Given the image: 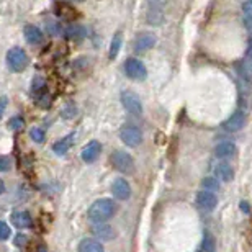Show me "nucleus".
I'll return each instance as SVG.
<instances>
[{"label": "nucleus", "instance_id": "obj_8", "mask_svg": "<svg viewBox=\"0 0 252 252\" xmlns=\"http://www.w3.org/2000/svg\"><path fill=\"white\" fill-rule=\"evenodd\" d=\"M90 231H92L94 238L102 241V243H103V241H112L115 236H117L115 229L107 223H94L92 228H90Z\"/></svg>", "mask_w": 252, "mask_h": 252}, {"label": "nucleus", "instance_id": "obj_11", "mask_svg": "<svg viewBox=\"0 0 252 252\" xmlns=\"http://www.w3.org/2000/svg\"><path fill=\"white\" fill-rule=\"evenodd\" d=\"M100 153H102V144L98 143V141H90L87 146H84L82 149V160L87 164H92L95 160L98 159Z\"/></svg>", "mask_w": 252, "mask_h": 252}, {"label": "nucleus", "instance_id": "obj_24", "mask_svg": "<svg viewBox=\"0 0 252 252\" xmlns=\"http://www.w3.org/2000/svg\"><path fill=\"white\" fill-rule=\"evenodd\" d=\"M201 187L205 190L215 191V190H220V182H218V179H215V177H205L201 180Z\"/></svg>", "mask_w": 252, "mask_h": 252}, {"label": "nucleus", "instance_id": "obj_5", "mask_svg": "<svg viewBox=\"0 0 252 252\" xmlns=\"http://www.w3.org/2000/svg\"><path fill=\"white\" fill-rule=\"evenodd\" d=\"M125 72H126V75H128L129 79L138 80V82H141V80H144L146 77H148V69H146V65L136 58L126 59Z\"/></svg>", "mask_w": 252, "mask_h": 252}, {"label": "nucleus", "instance_id": "obj_30", "mask_svg": "<svg viewBox=\"0 0 252 252\" xmlns=\"http://www.w3.org/2000/svg\"><path fill=\"white\" fill-rule=\"evenodd\" d=\"M43 87H44V80L41 77H34L33 79V92L38 94Z\"/></svg>", "mask_w": 252, "mask_h": 252}, {"label": "nucleus", "instance_id": "obj_4", "mask_svg": "<svg viewBox=\"0 0 252 252\" xmlns=\"http://www.w3.org/2000/svg\"><path fill=\"white\" fill-rule=\"evenodd\" d=\"M120 139L128 146V148H136L143 143V131L134 125H125L120 129Z\"/></svg>", "mask_w": 252, "mask_h": 252}, {"label": "nucleus", "instance_id": "obj_13", "mask_svg": "<svg viewBox=\"0 0 252 252\" xmlns=\"http://www.w3.org/2000/svg\"><path fill=\"white\" fill-rule=\"evenodd\" d=\"M146 20H148V23L151 25V27H160L165 20V15H164L162 8H160L159 5L153 3L149 7L148 13H146Z\"/></svg>", "mask_w": 252, "mask_h": 252}, {"label": "nucleus", "instance_id": "obj_34", "mask_svg": "<svg viewBox=\"0 0 252 252\" xmlns=\"http://www.w3.org/2000/svg\"><path fill=\"white\" fill-rule=\"evenodd\" d=\"M243 23H244V28L248 30V33H249L251 36H252V18H249V17H244Z\"/></svg>", "mask_w": 252, "mask_h": 252}, {"label": "nucleus", "instance_id": "obj_19", "mask_svg": "<svg viewBox=\"0 0 252 252\" xmlns=\"http://www.w3.org/2000/svg\"><path fill=\"white\" fill-rule=\"evenodd\" d=\"M64 34H65V38L74 39V41H79V39H84L85 36H87V30H85L82 25L74 23V25H69V27L64 30Z\"/></svg>", "mask_w": 252, "mask_h": 252}, {"label": "nucleus", "instance_id": "obj_7", "mask_svg": "<svg viewBox=\"0 0 252 252\" xmlns=\"http://www.w3.org/2000/svg\"><path fill=\"white\" fill-rule=\"evenodd\" d=\"M156 41H158V38H156L154 33H139L138 36L134 39V51L136 53H146L149 51L151 48L154 46Z\"/></svg>", "mask_w": 252, "mask_h": 252}, {"label": "nucleus", "instance_id": "obj_2", "mask_svg": "<svg viewBox=\"0 0 252 252\" xmlns=\"http://www.w3.org/2000/svg\"><path fill=\"white\" fill-rule=\"evenodd\" d=\"M5 59H7V65L10 67V70H13V72H22V70L28 67V63H30L27 51L22 48L8 49Z\"/></svg>", "mask_w": 252, "mask_h": 252}, {"label": "nucleus", "instance_id": "obj_9", "mask_svg": "<svg viewBox=\"0 0 252 252\" xmlns=\"http://www.w3.org/2000/svg\"><path fill=\"white\" fill-rule=\"evenodd\" d=\"M216 203H218V198H216V195L210 190H201L198 191V195H196V205L205 211L215 210Z\"/></svg>", "mask_w": 252, "mask_h": 252}, {"label": "nucleus", "instance_id": "obj_26", "mask_svg": "<svg viewBox=\"0 0 252 252\" xmlns=\"http://www.w3.org/2000/svg\"><path fill=\"white\" fill-rule=\"evenodd\" d=\"M30 136H32V139L34 141V143L41 144L46 134H44V131L41 128H32V131H30Z\"/></svg>", "mask_w": 252, "mask_h": 252}, {"label": "nucleus", "instance_id": "obj_37", "mask_svg": "<svg viewBox=\"0 0 252 252\" xmlns=\"http://www.w3.org/2000/svg\"><path fill=\"white\" fill-rule=\"evenodd\" d=\"M3 191H5V184H3V180L0 179V195H2Z\"/></svg>", "mask_w": 252, "mask_h": 252}, {"label": "nucleus", "instance_id": "obj_14", "mask_svg": "<svg viewBox=\"0 0 252 252\" xmlns=\"http://www.w3.org/2000/svg\"><path fill=\"white\" fill-rule=\"evenodd\" d=\"M12 223L17 226L18 229H27V228H32L33 218L28 211L20 210V211H15V213L12 215Z\"/></svg>", "mask_w": 252, "mask_h": 252}, {"label": "nucleus", "instance_id": "obj_29", "mask_svg": "<svg viewBox=\"0 0 252 252\" xmlns=\"http://www.w3.org/2000/svg\"><path fill=\"white\" fill-rule=\"evenodd\" d=\"M10 165H12V160H10L7 156H0V172H5V170H8Z\"/></svg>", "mask_w": 252, "mask_h": 252}, {"label": "nucleus", "instance_id": "obj_22", "mask_svg": "<svg viewBox=\"0 0 252 252\" xmlns=\"http://www.w3.org/2000/svg\"><path fill=\"white\" fill-rule=\"evenodd\" d=\"M238 70L246 80L252 82V59L251 58H246L244 61H241L238 64Z\"/></svg>", "mask_w": 252, "mask_h": 252}, {"label": "nucleus", "instance_id": "obj_18", "mask_svg": "<svg viewBox=\"0 0 252 252\" xmlns=\"http://www.w3.org/2000/svg\"><path fill=\"white\" fill-rule=\"evenodd\" d=\"M215 174H216V177L220 180H223V182H231V180L234 179V169L231 167L228 162H220L215 167Z\"/></svg>", "mask_w": 252, "mask_h": 252}, {"label": "nucleus", "instance_id": "obj_27", "mask_svg": "<svg viewBox=\"0 0 252 252\" xmlns=\"http://www.w3.org/2000/svg\"><path fill=\"white\" fill-rule=\"evenodd\" d=\"M10 236H12V229H10V226L7 223H3V221H0V241L8 239Z\"/></svg>", "mask_w": 252, "mask_h": 252}, {"label": "nucleus", "instance_id": "obj_16", "mask_svg": "<svg viewBox=\"0 0 252 252\" xmlns=\"http://www.w3.org/2000/svg\"><path fill=\"white\" fill-rule=\"evenodd\" d=\"M23 34L30 44H39L43 41V32L38 27H34V25H25Z\"/></svg>", "mask_w": 252, "mask_h": 252}, {"label": "nucleus", "instance_id": "obj_1", "mask_svg": "<svg viewBox=\"0 0 252 252\" xmlns=\"http://www.w3.org/2000/svg\"><path fill=\"white\" fill-rule=\"evenodd\" d=\"M117 211V205L110 198H100L94 201L89 208V220L92 223H107Z\"/></svg>", "mask_w": 252, "mask_h": 252}, {"label": "nucleus", "instance_id": "obj_38", "mask_svg": "<svg viewBox=\"0 0 252 252\" xmlns=\"http://www.w3.org/2000/svg\"><path fill=\"white\" fill-rule=\"evenodd\" d=\"M153 3H156V5H160V3H164V2H167V0H151Z\"/></svg>", "mask_w": 252, "mask_h": 252}, {"label": "nucleus", "instance_id": "obj_40", "mask_svg": "<svg viewBox=\"0 0 252 252\" xmlns=\"http://www.w3.org/2000/svg\"><path fill=\"white\" fill-rule=\"evenodd\" d=\"M74 2H84V0H74Z\"/></svg>", "mask_w": 252, "mask_h": 252}, {"label": "nucleus", "instance_id": "obj_32", "mask_svg": "<svg viewBox=\"0 0 252 252\" xmlns=\"http://www.w3.org/2000/svg\"><path fill=\"white\" fill-rule=\"evenodd\" d=\"M243 12H244V17L252 18V2H251V0H248V2L243 3Z\"/></svg>", "mask_w": 252, "mask_h": 252}, {"label": "nucleus", "instance_id": "obj_6", "mask_svg": "<svg viewBox=\"0 0 252 252\" xmlns=\"http://www.w3.org/2000/svg\"><path fill=\"white\" fill-rule=\"evenodd\" d=\"M122 105L131 115H134V117H141L143 115L141 98L134 92H131V90H123L122 92Z\"/></svg>", "mask_w": 252, "mask_h": 252}, {"label": "nucleus", "instance_id": "obj_28", "mask_svg": "<svg viewBox=\"0 0 252 252\" xmlns=\"http://www.w3.org/2000/svg\"><path fill=\"white\" fill-rule=\"evenodd\" d=\"M8 126H10V128H12V129L18 131V129H23L25 122H23V118H20V117H13V118L8 122Z\"/></svg>", "mask_w": 252, "mask_h": 252}, {"label": "nucleus", "instance_id": "obj_25", "mask_svg": "<svg viewBox=\"0 0 252 252\" xmlns=\"http://www.w3.org/2000/svg\"><path fill=\"white\" fill-rule=\"evenodd\" d=\"M44 27H46V32L49 34H53V36H59V34H61V25L58 22H54V20H46Z\"/></svg>", "mask_w": 252, "mask_h": 252}, {"label": "nucleus", "instance_id": "obj_33", "mask_svg": "<svg viewBox=\"0 0 252 252\" xmlns=\"http://www.w3.org/2000/svg\"><path fill=\"white\" fill-rule=\"evenodd\" d=\"M7 105H8V98H7V97H2V98H0V118L3 117V113H5V108H7Z\"/></svg>", "mask_w": 252, "mask_h": 252}, {"label": "nucleus", "instance_id": "obj_23", "mask_svg": "<svg viewBox=\"0 0 252 252\" xmlns=\"http://www.w3.org/2000/svg\"><path fill=\"white\" fill-rule=\"evenodd\" d=\"M201 249H203V252H215L216 251V241L208 231L203 234V244H201Z\"/></svg>", "mask_w": 252, "mask_h": 252}, {"label": "nucleus", "instance_id": "obj_17", "mask_svg": "<svg viewBox=\"0 0 252 252\" xmlns=\"http://www.w3.org/2000/svg\"><path fill=\"white\" fill-rule=\"evenodd\" d=\"M103 244L102 241L95 238H85L80 241L79 244V252H103Z\"/></svg>", "mask_w": 252, "mask_h": 252}, {"label": "nucleus", "instance_id": "obj_20", "mask_svg": "<svg viewBox=\"0 0 252 252\" xmlns=\"http://www.w3.org/2000/svg\"><path fill=\"white\" fill-rule=\"evenodd\" d=\"M72 144H74V134H67V136H64L63 139H59L53 144V151L59 156H64L72 148Z\"/></svg>", "mask_w": 252, "mask_h": 252}, {"label": "nucleus", "instance_id": "obj_36", "mask_svg": "<svg viewBox=\"0 0 252 252\" xmlns=\"http://www.w3.org/2000/svg\"><path fill=\"white\" fill-rule=\"evenodd\" d=\"M246 58H251L252 59V39H249V43H248V49H246Z\"/></svg>", "mask_w": 252, "mask_h": 252}, {"label": "nucleus", "instance_id": "obj_35", "mask_svg": "<svg viewBox=\"0 0 252 252\" xmlns=\"http://www.w3.org/2000/svg\"><path fill=\"white\" fill-rule=\"evenodd\" d=\"M28 241V238L25 234H18L17 238H15V244L17 246H25V243Z\"/></svg>", "mask_w": 252, "mask_h": 252}, {"label": "nucleus", "instance_id": "obj_12", "mask_svg": "<svg viewBox=\"0 0 252 252\" xmlns=\"http://www.w3.org/2000/svg\"><path fill=\"white\" fill-rule=\"evenodd\" d=\"M244 123H246V113L239 110V112L233 113L228 120H226L223 123V128L228 131V133H236V131H239L243 128Z\"/></svg>", "mask_w": 252, "mask_h": 252}, {"label": "nucleus", "instance_id": "obj_31", "mask_svg": "<svg viewBox=\"0 0 252 252\" xmlns=\"http://www.w3.org/2000/svg\"><path fill=\"white\" fill-rule=\"evenodd\" d=\"M49 103H51V97H49L48 94H44V95H41V98L38 100V105L39 107H43V108H46V107H49Z\"/></svg>", "mask_w": 252, "mask_h": 252}, {"label": "nucleus", "instance_id": "obj_10", "mask_svg": "<svg viewBox=\"0 0 252 252\" xmlns=\"http://www.w3.org/2000/svg\"><path fill=\"white\" fill-rule=\"evenodd\" d=\"M112 191H113V196L117 200H128L131 196V187L128 184L126 179H115L113 180V185H112Z\"/></svg>", "mask_w": 252, "mask_h": 252}, {"label": "nucleus", "instance_id": "obj_15", "mask_svg": "<svg viewBox=\"0 0 252 252\" xmlns=\"http://www.w3.org/2000/svg\"><path fill=\"white\" fill-rule=\"evenodd\" d=\"M236 151H238V148H236V144L233 141H223V143H220L215 148V154H216V158H220V159H228V158H233L236 154Z\"/></svg>", "mask_w": 252, "mask_h": 252}, {"label": "nucleus", "instance_id": "obj_21", "mask_svg": "<svg viewBox=\"0 0 252 252\" xmlns=\"http://www.w3.org/2000/svg\"><path fill=\"white\" fill-rule=\"evenodd\" d=\"M122 44H123V34H122V32H118V33H115L112 44H110V53H108L110 59H115L118 56L120 49H122Z\"/></svg>", "mask_w": 252, "mask_h": 252}, {"label": "nucleus", "instance_id": "obj_41", "mask_svg": "<svg viewBox=\"0 0 252 252\" xmlns=\"http://www.w3.org/2000/svg\"><path fill=\"white\" fill-rule=\"evenodd\" d=\"M251 2H252V0H251Z\"/></svg>", "mask_w": 252, "mask_h": 252}, {"label": "nucleus", "instance_id": "obj_39", "mask_svg": "<svg viewBox=\"0 0 252 252\" xmlns=\"http://www.w3.org/2000/svg\"><path fill=\"white\" fill-rule=\"evenodd\" d=\"M241 208H243V211H249V208H248V203H241Z\"/></svg>", "mask_w": 252, "mask_h": 252}, {"label": "nucleus", "instance_id": "obj_3", "mask_svg": "<svg viewBox=\"0 0 252 252\" xmlns=\"http://www.w3.org/2000/svg\"><path fill=\"white\" fill-rule=\"evenodd\" d=\"M112 164L122 174L129 175L134 172V159L128 153H125V151H115L112 154Z\"/></svg>", "mask_w": 252, "mask_h": 252}]
</instances>
